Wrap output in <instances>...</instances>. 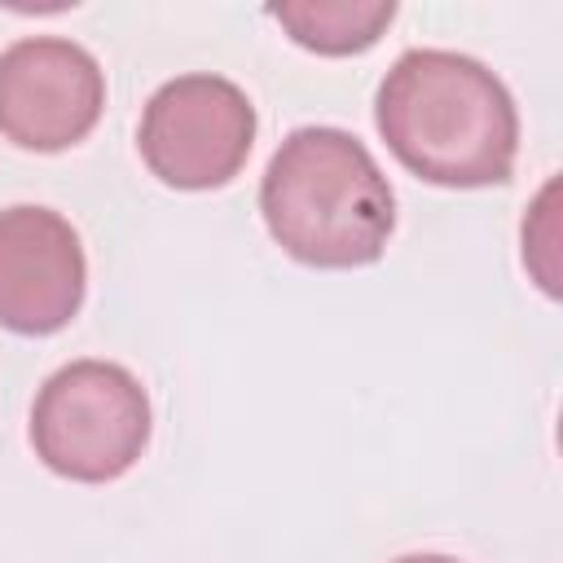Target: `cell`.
<instances>
[{
  "instance_id": "6da1fadb",
  "label": "cell",
  "mask_w": 563,
  "mask_h": 563,
  "mask_svg": "<svg viewBox=\"0 0 563 563\" xmlns=\"http://www.w3.org/2000/svg\"><path fill=\"white\" fill-rule=\"evenodd\" d=\"M387 150L422 180L449 189L501 185L519 154V110L506 84L453 48H409L374 97Z\"/></svg>"
},
{
  "instance_id": "7a4b0ae2",
  "label": "cell",
  "mask_w": 563,
  "mask_h": 563,
  "mask_svg": "<svg viewBox=\"0 0 563 563\" xmlns=\"http://www.w3.org/2000/svg\"><path fill=\"white\" fill-rule=\"evenodd\" d=\"M260 211L273 242L312 268H361L387 251L396 194L343 128H295L264 167Z\"/></svg>"
},
{
  "instance_id": "3957f363",
  "label": "cell",
  "mask_w": 563,
  "mask_h": 563,
  "mask_svg": "<svg viewBox=\"0 0 563 563\" xmlns=\"http://www.w3.org/2000/svg\"><path fill=\"white\" fill-rule=\"evenodd\" d=\"M150 440V396L114 361H70L44 378L31 405L35 457L79 484H106L136 466Z\"/></svg>"
},
{
  "instance_id": "277c9868",
  "label": "cell",
  "mask_w": 563,
  "mask_h": 563,
  "mask_svg": "<svg viewBox=\"0 0 563 563\" xmlns=\"http://www.w3.org/2000/svg\"><path fill=\"white\" fill-rule=\"evenodd\" d=\"M136 145L163 185L220 189L255 145V106L224 75H176L145 101Z\"/></svg>"
},
{
  "instance_id": "5b68a950",
  "label": "cell",
  "mask_w": 563,
  "mask_h": 563,
  "mask_svg": "<svg viewBox=\"0 0 563 563\" xmlns=\"http://www.w3.org/2000/svg\"><path fill=\"white\" fill-rule=\"evenodd\" d=\"M106 110L97 57L62 35H22L0 53V136L57 154L84 141Z\"/></svg>"
},
{
  "instance_id": "8992f818",
  "label": "cell",
  "mask_w": 563,
  "mask_h": 563,
  "mask_svg": "<svg viewBox=\"0 0 563 563\" xmlns=\"http://www.w3.org/2000/svg\"><path fill=\"white\" fill-rule=\"evenodd\" d=\"M88 286L84 242L53 207L0 211V325L13 334H53L75 321Z\"/></svg>"
},
{
  "instance_id": "52a82bcc",
  "label": "cell",
  "mask_w": 563,
  "mask_h": 563,
  "mask_svg": "<svg viewBox=\"0 0 563 563\" xmlns=\"http://www.w3.org/2000/svg\"><path fill=\"white\" fill-rule=\"evenodd\" d=\"M268 18H277L295 44L325 57H347L378 44V35L396 18V4L391 0H295V4H268Z\"/></svg>"
},
{
  "instance_id": "ba28073f",
  "label": "cell",
  "mask_w": 563,
  "mask_h": 563,
  "mask_svg": "<svg viewBox=\"0 0 563 563\" xmlns=\"http://www.w3.org/2000/svg\"><path fill=\"white\" fill-rule=\"evenodd\" d=\"M391 563H462V559H453V554H400Z\"/></svg>"
}]
</instances>
